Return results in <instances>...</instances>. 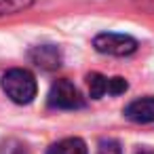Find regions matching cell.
I'll use <instances>...</instances> for the list:
<instances>
[{
  "mask_svg": "<svg viewBox=\"0 0 154 154\" xmlns=\"http://www.w3.org/2000/svg\"><path fill=\"white\" fill-rule=\"evenodd\" d=\"M2 91L15 103H30L36 97L38 87H36V78L32 72L15 68L2 76Z\"/></svg>",
  "mask_w": 154,
  "mask_h": 154,
  "instance_id": "1",
  "label": "cell"
},
{
  "mask_svg": "<svg viewBox=\"0 0 154 154\" xmlns=\"http://www.w3.org/2000/svg\"><path fill=\"white\" fill-rule=\"evenodd\" d=\"M95 51L103 55H114V57H127L137 51V40L127 36V34H114V32H103L95 36L93 40Z\"/></svg>",
  "mask_w": 154,
  "mask_h": 154,
  "instance_id": "2",
  "label": "cell"
},
{
  "mask_svg": "<svg viewBox=\"0 0 154 154\" xmlns=\"http://www.w3.org/2000/svg\"><path fill=\"white\" fill-rule=\"evenodd\" d=\"M49 106L57 110H78L85 106V99L70 80H57L49 91Z\"/></svg>",
  "mask_w": 154,
  "mask_h": 154,
  "instance_id": "3",
  "label": "cell"
},
{
  "mask_svg": "<svg viewBox=\"0 0 154 154\" xmlns=\"http://www.w3.org/2000/svg\"><path fill=\"white\" fill-rule=\"evenodd\" d=\"M125 116L139 125L154 122V97H141V99L131 101L125 108Z\"/></svg>",
  "mask_w": 154,
  "mask_h": 154,
  "instance_id": "4",
  "label": "cell"
},
{
  "mask_svg": "<svg viewBox=\"0 0 154 154\" xmlns=\"http://www.w3.org/2000/svg\"><path fill=\"white\" fill-rule=\"evenodd\" d=\"M30 59L42 68V70H55L61 63V55L53 45H42V47H34L30 51Z\"/></svg>",
  "mask_w": 154,
  "mask_h": 154,
  "instance_id": "5",
  "label": "cell"
},
{
  "mask_svg": "<svg viewBox=\"0 0 154 154\" xmlns=\"http://www.w3.org/2000/svg\"><path fill=\"white\" fill-rule=\"evenodd\" d=\"M47 154H89L87 143L78 137H66L49 148Z\"/></svg>",
  "mask_w": 154,
  "mask_h": 154,
  "instance_id": "6",
  "label": "cell"
},
{
  "mask_svg": "<svg viewBox=\"0 0 154 154\" xmlns=\"http://www.w3.org/2000/svg\"><path fill=\"white\" fill-rule=\"evenodd\" d=\"M87 85H89V93L93 99H101L106 93H108V78L101 76V74H89L87 78Z\"/></svg>",
  "mask_w": 154,
  "mask_h": 154,
  "instance_id": "7",
  "label": "cell"
},
{
  "mask_svg": "<svg viewBox=\"0 0 154 154\" xmlns=\"http://www.w3.org/2000/svg\"><path fill=\"white\" fill-rule=\"evenodd\" d=\"M34 5V0H0V17L5 15H15Z\"/></svg>",
  "mask_w": 154,
  "mask_h": 154,
  "instance_id": "8",
  "label": "cell"
},
{
  "mask_svg": "<svg viewBox=\"0 0 154 154\" xmlns=\"http://www.w3.org/2000/svg\"><path fill=\"white\" fill-rule=\"evenodd\" d=\"M97 154H122V146L116 139H101Z\"/></svg>",
  "mask_w": 154,
  "mask_h": 154,
  "instance_id": "9",
  "label": "cell"
},
{
  "mask_svg": "<svg viewBox=\"0 0 154 154\" xmlns=\"http://www.w3.org/2000/svg\"><path fill=\"white\" fill-rule=\"evenodd\" d=\"M0 154H26V146L17 139H7L0 143Z\"/></svg>",
  "mask_w": 154,
  "mask_h": 154,
  "instance_id": "10",
  "label": "cell"
},
{
  "mask_svg": "<svg viewBox=\"0 0 154 154\" xmlns=\"http://www.w3.org/2000/svg\"><path fill=\"white\" fill-rule=\"evenodd\" d=\"M127 80L125 78H120V76H116V78H108V95H120V93H125L127 91Z\"/></svg>",
  "mask_w": 154,
  "mask_h": 154,
  "instance_id": "11",
  "label": "cell"
},
{
  "mask_svg": "<svg viewBox=\"0 0 154 154\" xmlns=\"http://www.w3.org/2000/svg\"><path fill=\"white\" fill-rule=\"evenodd\" d=\"M139 7H143V9H148V11H154V0H141Z\"/></svg>",
  "mask_w": 154,
  "mask_h": 154,
  "instance_id": "12",
  "label": "cell"
},
{
  "mask_svg": "<svg viewBox=\"0 0 154 154\" xmlns=\"http://www.w3.org/2000/svg\"><path fill=\"white\" fill-rule=\"evenodd\" d=\"M137 154H154V150H141V152H137Z\"/></svg>",
  "mask_w": 154,
  "mask_h": 154,
  "instance_id": "13",
  "label": "cell"
}]
</instances>
